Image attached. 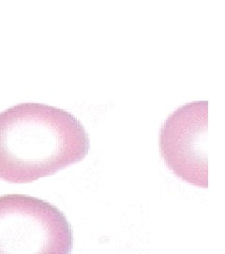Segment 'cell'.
Masks as SVG:
<instances>
[{
    "instance_id": "3",
    "label": "cell",
    "mask_w": 225,
    "mask_h": 254,
    "mask_svg": "<svg viewBox=\"0 0 225 254\" xmlns=\"http://www.w3.org/2000/svg\"><path fill=\"white\" fill-rule=\"evenodd\" d=\"M207 101L189 103L175 110L160 135L162 158L180 179L207 189Z\"/></svg>"
},
{
    "instance_id": "1",
    "label": "cell",
    "mask_w": 225,
    "mask_h": 254,
    "mask_svg": "<svg viewBox=\"0 0 225 254\" xmlns=\"http://www.w3.org/2000/svg\"><path fill=\"white\" fill-rule=\"evenodd\" d=\"M90 137L71 112L25 103L0 113V179L27 184L80 162Z\"/></svg>"
},
{
    "instance_id": "2",
    "label": "cell",
    "mask_w": 225,
    "mask_h": 254,
    "mask_svg": "<svg viewBox=\"0 0 225 254\" xmlns=\"http://www.w3.org/2000/svg\"><path fill=\"white\" fill-rule=\"evenodd\" d=\"M73 233L68 218L36 197L0 196V254H71Z\"/></svg>"
}]
</instances>
